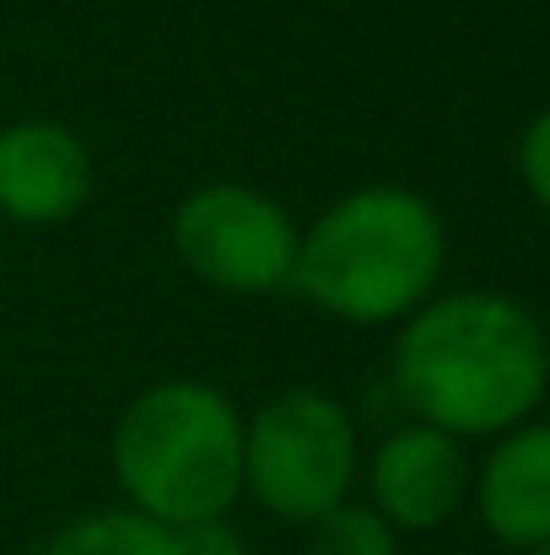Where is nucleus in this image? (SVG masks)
Instances as JSON below:
<instances>
[{
    "instance_id": "7ed1b4c3",
    "label": "nucleus",
    "mask_w": 550,
    "mask_h": 555,
    "mask_svg": "<svg viewBox=\"0 0 550 555\" xmlns=\"http://www.w3.org/2000/svg\"><path fill=\"white\" fill-rule=\"evenodd\" d=\"M108 469L125 507L168 529L227 518L243 496V410L205 377L146 383L108 431Z\"/></svg>"
},
{
    "instance_id": "f257e3e1",
    "label": "nucleus",
    "mask_w": 550,
    "mask_h": 555,
    "mask_svg": "<svg viewBox=\"0 0 550 555\" xmlns=\"http://www.w3.org/2000/svg\"><path fill=\"white\" fill-rule=\"evenodd\" d=\"M394 393L459 442L535 421L550 388L546 324L508 292H437L394 330Z\"/></svg>"
},
{
    "instance_id": "9b49d317",
    "label": "nucleus",
    "mask_w": 550,
    "mask_h": 555,
    "mask_svg": "<svg viewBox=\"0 0 550 555\" xmlns=\"http://www.w3.org/2000/svg\"><path fill=\"white\" fill-rule=\"evenodd\" d=\"M513 163H519V184H524V194L550 216V108H540V114L524 125Z\"/></svg>"
},
{
    "instance_id": "f03ea898",
    "label": "nucleus",
    "mask_w": 550,
    "mask_h": 555,
    "mask_svg": "<svg viewBox=\"0 0 550 555\" xmlns=\"http://www.w3.org/2000/svg\"><path fill=\"white\" fill-rule=\"evenodd\" d=\"M448 270L443 210L405 184H362L330 199L297 237L292 292L335 324L399 330L437 297Z\"/></svg>"
},
{
    "instance_id": "39448f33",
    "label": "nucleus",
    "mask_w": 550,
    "mask_h": 555,
    "mask_svg": "<svg viewBox=\"0 0 550 555\" xmlns=\"http://www.w3.org/2000/svg\"><path fill=\"white\" fill-rule=\"evenodd\" d=\"M303 227L292 210L254 184L210 179L189 189L168 221V243L179 264L210 292L227 297H270L292 292Z\"/></svg>"
},
{
    "instance_id": "1a4fd4ad",
    "label": "nucleus",
    "mask_w": 550,
    "mask_h": 555,
    "mask_svg": "<svg viewBox=\"0 0 550 555\" xmlns=\"http://www.w3.org/2000/svg\"><path fill=\"white\" fill-rule=\"evenodd\" d=\"M38 555H168V524L119 502L60 524Z\"/></svg>"
},
{
    "instance_id": "f8f14e48",
    "label": "nucleus",
    "mask_w": 550,
    "mask_h": 555,
    "mask_svg": "<svg viewBox=\"0 0 550 555\" xmlns=\"http://www.w3.org/2000/svg\"><path fill=\"white\" fill-rule=\"evenodd\" d=\"M168 555H254L232 518H200L168 529Z\"/></svg>"
},
{
    "instance_id": "20e7f679",
    "label": "nucleus",
    "mask_w": 550,
    "mask_h": 555,
    "mask_svg": "<svg viewBox=\"0 0 550 555\" xmlns=\"http://www.w3.org/2000/svg\"><path fill=\"white\" fill-rule=\"evenodd\" d=\"M362 480V437L351 410L314 388H281L243 415V496L281 524H314L351 502Z\"/></svg>"
},
{
    "instance_id": "9d476101",
    "label": "nucleus",
    "mask_w": 550,
    "mask_h": 555,
    "mask_svg": "<svg viewBox=\"0 0 550 555\" xmlns=\"http://www.w3.org/2000/svg\"><path fill=\"white\" fill-rule=\"evenodd\" d=\"M308 555H399V534L367 502H341L308 524Z\"/></svg>"
},
{
    "instance_id": "0eeeda50",
    "label": "nucleus",
    "mask_w": 550,
    "mask_h": 555,
    "mask_svg": "<svg viewBox=\"0 0 550 555\" xmlns=\"http://www.w3.org/2000/svg\"><path fill=\"white\" fill-rule=\"evenodd\" d=\"M92 152L60 119L0 125V216L16 227H65L92 199Z\"/></svg>"
},
{
    "instance_id": "6e6552de",
    "label": "nucleus",
    "mask_w": 550,
    "mask_h": 555,
    "mask_svg": "<svg viewBox=\"0 0 550 555\" xmlns=\"http://www.w3.org/2000/svg\"><path fill=\"white\" fill-rule=\"evenodd\" d=\"M470 502L497 545L519 555L550 545V421H524L491 437L475 464Z\"/></svg>"
},
{
    "instance_id": "ddd939ff",
    "label": "nucleus",
    "mask_w": 550,
    "mask_h": 555,
    "mask_svg": "<svg viewBox=\"0 0 550 555\" xmlns=\"http://www.w3.org/2000/svg\"><path fill=\"white\" fill-rule=\"evenodd\" d=\"M524 555H550V545H540V551H524Z\"/></svg>"
},
{
    "instance_id": "423d86ee",
    "label": "nucleus",
    "mask_w": 550,
    "mask_h": 555,
    "mask_svg": "<svg viewBox=\"0 0 550 555\" xmlns=\"http://www.w3.org/2000/svg\"><path fill=\"white\" fill-rule=\"evenodd\" d=\"M470 448L426 421H405L378 448L362 453L367 507L394 529V534H432L453 524L470 502Z\"/></svg>"
}]
</instances>
